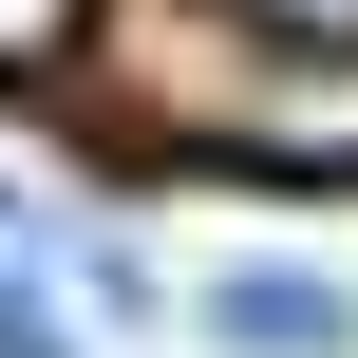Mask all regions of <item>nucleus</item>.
Here are the masks:
<instances>
[{
    "label": "nucleus",
    "instance_id": "nucleus-2",
    "mask_svg": "<svg viewBox=\"0 0 358 358\" xmlns=\"http://www.w3.org/2000/svg\"><path fill=\"white\" fill-rule=\"evenodd\" d=\"M208 340L227 358H358V283H321V264H227L208 283Z\"/></svg>",
    "mask_w": 358,
    "mask_h": 358
},
{
    "label": "nucleus",
    "instance_id": "nucleus-4",
    "mask_svg": "<svg viewBox=\"0 0 358 358\" xmlns=\"http://www.w3.org/2000/svg\"><path fill=\"white\" fill-rule=\"evenodd\" d=\"M245 19H302V38H358V0H245Z\"/></svg>",
    "mask_w": 358,
    "mask_h": 358
},
{
    "label": "nucleus",
    "instance_id": "nucleus-3",
    "mask_svg": "<svg viewBox=\"0 0 358 358\" xmlns=\"http://www.w3.org/2000/svg\"><path fill=\"white\" fill-rule=\"evenodd\" d=\"M76 38H94V0H0V76H57Z\"/></svg>",
    "mask_w": 358,
    "mask_h": 358
},
{
    "label": "nucleus",
    "instance_id": "nucleus-1",
    "mask_svg": "<svg viewBox=\"0 0 358 358\" xmlns=\"http://www.w3.org/2000/svg\"><path fill=\"white\" fill-rule=\"evenodd\" d=\"M113 94L170 151H227V170H358V38L245 19V0H170L113 57Z\"/></svg>",
    "mask_w": 358,
    "mask_h": 358
}]
</instances>
